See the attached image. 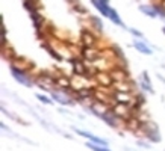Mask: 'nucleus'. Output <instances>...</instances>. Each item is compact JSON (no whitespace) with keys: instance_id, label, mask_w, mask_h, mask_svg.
Returning a JSON list of instances; mask_svg holds the SVG:
<instances>
[{"instance_id":"9","label":"nucleus","mask_w":165,"mask_h":151,"mask_svg":"<svg viewBox=\"0 0 165 151\" xmlns=\"http://www.w3.org/2000/svg\"><path fill=\"white\" fill-rule=\"evenodd\" d=\"M36 98H38V100H41L43 103H45V104H49V103H50V100H49V98H45V97H43V95H40V94L36 95Z\"/></svg>"},{"instance_id":"11","label":"nucleus","mask_w":165,"mask_h":151,"mask_svg":"<svg viewBox=\"0 0 165 151\" xmlns=\"http://www.w3.org/2000/svg\"><path fill=\"white\" fill-rule=\"evenodd\" d=\"M164 30H165V29H164Z\"/></svg>"},{"instance_id":"3","label":"nucleus","mask_w":165,"mask_h":151,"mask_svg":"<svg viewBox=\"0 0 165 151\" xmlns=\"http://www.w3.org/2000/svg\"><path fill=\"white\" fill-rule=\"evenodd\" d=\"M94 6H97L98 8V11L103 14V15H106V17H109V6H108V3L106 2H94Z\"/></svg>"},{"instance_id":"5","label":"nucleus","mask_w":165,"mask_h":151,"mask_svg":"<svg viewBox=\"0 0 165 151\" xmlns=\"http://www.w3.org/2000/svg\"><path fill=\"white\" fill-rule=\"evenodd\" d=\"M109 18L112 20L114 23H117L118 26H123V23H121V20H120V17H118V14L114 11V9H109Z\"/></svg>"},{"instance_id":"4","label":"nucleus","mask_w":165,"mask_h":151,"mask_svg":"<svg viewBox=\"0 0 165 151\" xmlns=\"http://www.w3.org/2000/svg\"><path fill=\"white\" fill-rule=\"evenodd\" d=\"M135 49L139 50L141 53H144V55H150V53H152V50H150L148 47H146L144 42H139V41H135Z\"/></svg>"},{"instance_id":"2","label":"nucleus","mask_w":165,"mask_h":151,"mask_svg":"<svg viewBox=\"0 0 165 151\" xmlns=\"http://www.w3.org/2000/svg\"><path fill=\"white\" fill-rule=\"evenodd\" d=\"M12 76H14V77H15V79H17L18 82H20V83L21 85H24V86H30V82H29V80H27L26 77H24V76L21 74V73H20V71H17V70H12Z\"/></svg>"},{"instance_id":"1","label":"nucleus","mask_w":165,"mask_h":151,"mask_svg":"<svg viewBox=\"0 0 165 151\" xmlns=\"http://www.w3.org/2000/svg\"><path fill=\"white\" fill-rule=\"evenodd\" d=\"M76 133L79 134H82V136H85V138H88L89 141H93L94 143H97V145H102V147H106L108 145V142L104 141V139H100V138H97V136H94V134H91V133H88V132H82V130H77V128H73Z\"/></svg>"},{"instance_id":"7","label":"nucleus","mask_w":165,"mask_h":151,"mask_svg":"<svg viewBox=\"0 0 165 151\" xmlns=\"http://www.w3.org/2000/svg\"><path fill=\"white\" fill-rule=\"evenodd\" d=\"M87 147L88 148H91L93 151H109L108 148H103V147H97V145H94V143H87Z\"/></svg>"},{"instance_id":"10","label":"nucleus","mask_w":165,"mask_h":151,"mask_svg":"<svg viewBox=\"0 0 165 151\" xmlns=\"http://www.w3.org/2000/svg\"><path fill=\"white\" fill-rule=\"evenodd\" d=\"M130 32H132V34H133V35H136V36H139V38H141V36H142V35L139 34L138 30H135V29H130Z\"/></svg>"},{"instance_id":"6","label":"nucleus","mask_w":165,"mask_h":151,"mask_svg":"<svg viewBox=\"0 0 165 151\" xmlns=\"http://www.w3.org/2000/svg\"><path fill=\"white\" fill-rule=\"evenodd\" d=\"M52 97L55 98V100H58L59 103H62V104H67V103H68V104H71V101H70L68 98H65V97H61L59 94H53Z\"/></svg>"},{"instance_id":"8","label":"nucleus","mask_w":165,"mask_h":151,"mask_svg":"<svg viewBox=\"0 0 165 151\" xmlns=\"http://www.w3.org/2000/svg\"><path fill=\"white\" fill-rule=\"evenodd\" d=\"M139 9L144 12V14H147V15H150V17H155L156 15V12L153 11V9H148V8H146V6H139Z\"/></svg>"}]
</instances>
